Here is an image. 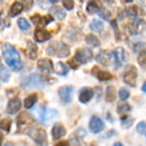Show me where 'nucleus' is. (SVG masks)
Segmentation results:
<instances>
[{
  "label": "nucleus",
  "instance_id": "9",
  "mask_svg": "<svg viewBox=\"0 0 146 146\" xmlns=\"http://www.w3.org/2000/svg\"><path fill=\"white\" fill-rule=\"evenodd\" d=\"M96 60L98 63H100L105 66H108L112 64L113 60L114 61L113 53V52H110L108 50H102L98 53V55L96 58Z\"/></svg>",
  "mask_w": 146,
  "mask_h": 146
},
{
  "label": "nucleus",
  "instance_id": "14",
  "mask_svg": "<svg viewBox=\"0 0 146 146\" xmlns=\"http://www.w3.org/2000/svg\"><path fill=\"white\" fill-rule=\"evenodd\" d=\"M52 137L54 141L60 139L61 137H64L66 134V130L64 126L61 123H55L52 128Z\"/></svg>",
  "mask_w": 146,
  "mask_h": 146
},
{
  "label": "nucleus",
  "instance_id": "32",
  "mask_svg": "<svg viewBox=\"0 0 146 146\" xmlns=\"http://www.w3.org/2000/svg\"><path fill=\"white\" fill-rule=\"evenodd\" d=\"M137 62L142 68L146 69V49L139 52V54L137 56Z\"/></svg>",
  "mask_w": 146,
  "mask_h": 146
},
{
  "label": "nucleus",
  "instance_id": "5",
  "mask_svg": "<svg viewBox=\"0 0 146 146\" xmlns=\"http://www.w3.org/2000/svg\"><path fill=\"white\" fill-rule=\"evenodd\" d=\"M23 132L30 137L39 145H44L46 143V132L43 129L28 126L27 128H24Z\"/></svg>",
  "mask_w": 146,
  "mask_h": 146
},
{
  "label": "nucleus",
  "instance_id": "16",
  "mask_svg": "<svg viewBox=\"0 0 146 146\" xmlns=\"http://www.w3.org/2000/svg\"><path fill=\"white\" fill-rule=\"evenodd\" d=\"M21 107H22L21 100L18 97L12 98L11 100H10V102L7 105L6 113L9 114H15L20 110Z\"/></svg>",
  "mask_w": 146,
  "mask_h": 146
},
{
  "label": "nucleus",
  "instance_id": "7",
  "mask_svg": "<svg viewBox=\"0 0 146 146\" xmlns=\"http://www.w3.org/2000/svg\"><path fill=\"white\" fill-rule=\"evenodd\" d=\"M137 70L135 66L131 65L127 68L125 70L124 77H123V81L129 86L131 87H136L137 84Z\"/></svg>",
  "mask_w": 146,
  "mask_h": 146
},
{
  "label": "nucleus",
  "instance_id": "42",
  "mask_svg": "<svg viewBox=\"0 0 146 146\" xmlns=\"http://www.w3.org/2000/svg\"><path fill=\"white\" fill-rule=\"evenodd\" d=\"M68 64H69L70 67V68H72V69H77V68L78 67V63L75 60V58L69 60Z\"/></svg>",
  "mask_w": 146,
  "mask_h": 146
},
{
  "label": "nucleus",
  "instance_id": "36",
  "mask_svg": "<svg viewBox=\"0 0 146 146\" xmlns=\"http://www.w3.org/2000/svg\"><path fill=\"white\" fill-rule=\"evenodd\" d=\"M98 14H99V16H100L102 18H103L104 20H109L110 17H111V13H110V11H109L108 10H107L106 8H103V7L101 8V10L98 11Z\"/></svg>",
  "mask_w": 146,
  "mask_h": 146
},
{
  "label": "nucleus",
  "instance_id": "27",
  "mask_svg": "<svg viewBox=\"0 0 146 146\" xmlns=\"http://www.w3.org/2000/svg\"><path fill=\"white\" fill-rule=\"evenodd\" d=\"M37 101H38V96L36 94H32V95H30V96H29L28 97L25 98V100H24V107L27 109H30L35 106V104L37 102Z\"/></svg>",
  "mask_w": 146,
  "mask_h": 146
},
{
  "label": "nucleus",
  "instance_id": "19",
  "mask_svg": "<svg viewBox=\"0 0 146 146\" xmlns=\"http://www.w3.org/2000/svg\"><path fill=\"white\" fill-rule=\"evenodd\" d=\"M35 39L37 42L42 43L51 39V34L43 29H36L35 31Z\"/></svg>",
  "mask_w": 146,
  "mask_h": 146
},
{
  "label": "nucleus",
  "instance_id": "34",
  "mask_svg": "<svg viewBox=\"0 0 146 146\" xmlns=\"http://www.w3.org/2000/svg\"><path fill=\"white\" fill-rule=\"evenodd\" d=\"M133 122H134V119H131L129 116H125V117L121 118V124L126 129H128L129 127H131L132 125Z\"/></svg>",
  "mask_w": 146,
  "mask_h": 146
},
{
  "label": "nucleus",
  "instance_id": "25",
  "mask_svg": "<svg viewBox=\"0 0 146 146\" xmlns=\"http://www.w3.org/2000/svg\"><path fill=\"white\" fill-rule=\"evenodd\" d=\"M90 29L93 32L101 33L104 29V24L102 21L97 20V19H94V20H92V22L90 24Z\"/></svg>",
  "mask_w": 146,
  "mask_h": 146
},
{
  "label": "nucleus",
  "instance_id": "31",
  "mask_svg": "<svg viewBox=\"0 0 146 146\" xmlns=\"http://www.w3.org/2000/svg\"><path fill=\"white\" fill-rule=\"evenodd\" d=\"M131 110V107L126 103V102H123V103H119L117 107V113L119 114H125L127 113H129Z\"/></svg>",
  "mask_w": 146,
  "mask_h": 146
},
{
  "label": "nucleus",
  "instance_id": "30",
  "mask_svg": "<svg viewBox=\"0 0 146 146\" xmlns=\"http://www.w3.org/2000/svg\"><path fill=\"white\" fill-rule=\"evenodd\" d=\"M11 78V73L9 70L5 67L3 64H0V80L2 82H8Z\"/></svg>",
  "mask_w": 146,
  "mask_h": 146
},
{
  "label": "nucleus",
  "instance_id": "38",
  "mask_svg": "<svg viewBox=\"0 0 146 146\" xmlns=\"http://www.w3.org/2000/svg\"><path fill=\"white\" fill-rule=\"evenodd\" d=\"M136 130L141 135L146 134V121H141V122H139L137 124V125Z\"/></svg>",
  "mask_w": 146,
  "mask_h": 146
},
{
  "label": "nucleus",
  "instance_id": "29",
  "mask_svg": "<svg viewBox=\"0 0 146 146\" xmlns=\"http://www.w3.org/2000/svg\"><path fill=\"white\" fill-rule=\"evenodd\" d=\"M23 5L19 2H15L11 7V11H10L11 17H14L17 16L18 14H20L23 11Z\"/></svg>",
  "mask_w": 146,
  "mask_h": 146
},
{
  "label": "nucleus",
  "instance_id": "22",
  "mask_svg": "<svg viewBox=\"0 0 146 146\" xmlns=\"http://www.w3.org/2000/svg\"><path fill=\"white\" fill-rule=\"evenodd\" d=\"M37 51H38L37 46L34 42L29 40L28 43H27V49L24 51L26 55L29 58L34 60V59H35L37 58Z\"/></svg>",
  "mask_w": 146,
  "mask_h": 146
},
{
  "label": "nucleus",
  "instance_id": "8",
  "mask_svg": "<svg viewBox=\"0 0 146 146\" xmlns=\"http://www.w3.org/2000/svg\"><path fill=\"white\" fill-rule=\"evenodd\" d=\"M104 127H105L104 122L101 118L97 116H92L90 118L89 122V129L92 133L94 134L100 133L101 131H103Z\"/></svg>",
  "mask_w": 146,
  "mask_h": 146
},
{
  "label": "nucleus",
  "instance_id": "33",
  "mask_svg": "<svg viewBox=\"0 0 146 146\" xmlns=\"http://www.w3.org/2000/svg\"><path fill=\"white\" fill-rule=\"evenodd\" d=\"M12 124V120L10 118H5L1 122H0V129L5 131L6 132H10L11 126Z\"/></svg>",
  "mask_w": 146,
  "mask_h": 146
},
{
  "label": "nucleus",
  "instance_id": "37",
  "mask_svg": "<svg viewBox=\"0 0 146 146\" xmlns=\"http://www.w3.org/2000/svg\"><path fill=\"white\" fill-rule=\"evenodd\" d=\"M125 12L126 16H128V17H136L137 15V7L136 5L127 7L125 10Z\"/></svg>",
  "mask_w": 146,
  "mask_h": 146
},
{
  "label": "nucleus",
  "instance_id": "46",
  "mask_svg": "<svg viewBox=\"0 0 146 146\" xmlns=\"http://www.w3.org/2000/svg\"><path fill=\"white\" fill-rule=\"evenodd\" d=\"M3 140H4V135L0 132V146L2 145V143H3Z\"/></svg>",
  "mask_w": 146,
  "mask_h": 146
},
{
  "label": "nucleus",
  "instance_id": "39",
  "mask_svg": "<svg viewBox=\"0 0 146 146\" xmlns=\"http://www.w3.org/2000/svg\"><path fill=\"white\" fill-rule=\"evenodd\" d=\"M119 96L122 101H125L129 98L130 96V92L128 91V90L122 88L119 90Z\"/></svg>",
  "mask_w": 146,
  "mask_h": 146
},
{
  "label": "nucleus",
  "instance_id": "10",
  "mask_svg": "<svg viewBox=\"0 0 146 146\" xmlns=\"http://www.w3.org/2000/svg\"><path fill=\"white\" fill-rule=\"evenodd\" d=\"M74 91V88L70 85L63 86L58 90V96L62 102L64 103H70L72 101V94Z\"/></svg>",
  "mask_w": 146,
  "mask_h": 146
},
{
  "label": "nucleus",
  "instance_id": "47",
  "mask_svg": "<svg viewBox=\"0 0 146 146\" xmlns=\"http://www.w3.org/2000/svg\"><path fill=\"white\" fill-rule=\"evenodd\" d=\"M113 146H124L120 142H117V143H115Z\"/></svg>",
  "mask_w": 146,
  "mask_h": 146
},
{
  "label": "nucleus",
  "instance_id": "11",
  "mask_svg": "<svg viewBox=\"0 0 146 146\" xmlns=\"http://www.w3.org/2000/svg\"><path fill=\"white\" fill-rule=\"evenodd\" d=\"M130 32L132 35H139L146 30V23L143 19H137L131 22L129 25Z\"/></svg>",
  "mask_w": 146,
  "mask_h": 146
},
{
  "label": "nucleus",
  "instance_id": "51",
  "mask_svg": "<svg viewBox=\"0 0 146 146\" xmlns=\"http://www.w3.org/2000/svg\"><path fill=\"white\" fill-rule=\"evenodd\" d=\"M105 1H107V2H110L111 0H105Z\"/></svg>",
  "mask_w": 146,
  "mask_h": 146
},
{
  "label": "nucleus",
  "instance_id": "4",
  "mask_svg": "<svg viewBox=\"0 0 146 146\" xmlns=\"http://www.w3.org/2000/svg\"><path fill=\"white\" fill-rule=\"evenodd\" d=\"M45 80L38 73H33L23 80V86L27 90L43 89L45 87Z\"/></svg>",
  "mask_w": 146,
  "mask_h": 146
},
{
  "label": "nucleus",
  "instance_id": "2",
  "mask_svg": "<svg viewBox=\"0 0 146 146\" xmlns=\"http://www.w3.org/2000/svg\"><path fill=\"white\" fill-rule=\"evenodd\" d=\"M46 53L50 56H54L58 58H66L70 56V51L67 45L60 41H52L49 44Z\"/></svg>",
  "mask_w": 146,
  "mask_h": 146
},
{
  "label": "nucleus",
  "instance_id": "12",
  "mask_svg": "<svg viewBox=\"0 0 146 146\" xmlns=\"http://www.w3.org/2000/svg\"><path fill=\"white\" fill-rule=\"evenodd\" d=\"M30 20L36 26L45 27L47 24H49L51 22L53 21V17H52V15H47V16H45V17H41L39 14H35V15H34L33 17H30Z\"/></svg>",
  "mask_w": 146,
  "mask_h": 146
},
{
  "label": "nucleus",
  "instance_id": "15",
  "mask_svg": "<svg viewBox=\"0 0 146 146\" xmlns=\"http://www.w3.org/2000/svg\"><path fill=\"white\" fill-rule=\"evenodd\" d=\"M94 96V90L89 87H84L80 90L78 99L81 103L86 104L88 103Z\"/></svg>",
  "mask_w": 146,
  "mask_h": 146
},
{
  "label": "nucleus",
  "instance_id": "3",
  "mask_svg": "<svg viewBox=\"0 0 146 146\" xmlns=\"http://www.w3.org/2000/svg\"><path fill=\"white\" fill-rule=\"evenodd\" d=\"M35 118L42 124L48 125L51 123L52 119H54L56 117H58L57 111L47 108L46 106H40L34 111Z\"/></svg>",
  "mask_w": 146,
  "mask_h": 146
},
{
  "label": "nucleus",
  "instance_id": "43",
  "mask_svg": "<svg viewBox=\"0 0 146 146\" xmlns=\"http://www.w3.org/2000/svg\"><path fill=\"white\" fill-rule=\"evenodd\" d=\"M23 5H24L26 10L27 11L30 10V8L33 5V0H23Z\"/></svg>",
  "mask_w": 146,
  "mask_h": 146
},
{
  "label": "nucleus",
  "instance_id": "18",
  "mask_svg": "<svg viewBox=\"0 0 146 146\" xmlns=\"http://www.w3.org/2000/svg\"><path fill=\"white\" fill-rule=\"evenodd\" d=\"M38 68L46 73H52L53 71V64L49 58H41L38 61Z\"/></svg>",
  "mask_w": 146,
  "mask_h": 146
},
{
  "label": "nucleus",
  "instance_id": "40",
  "mask_svg": "<svg viewBox=\"0 0 146 146\" xmlns=\"http://www.w3.org/2000/svg\"><path fill=\"white\" fill-rule=\"evenodd\" d=\"M110 25L113 28V31H114V35L116 37V40H119L120 39V35H119V28H118V23L115 20H113L110 22Z\"/></svg>",
  "mask_w": 146,
  "mask_h": 146
},
{
  "label": "nucleus",
  "instance_id": "21",
  "mask_svg": "<svg viewBox=\"0 0 146 146\" xmlns=\"http://www.w3.org/2000/svg\"><path fill=\"white\" fill-rule=\"evenodd\" d=\"M102 7V5L100 0H90L86 6V11L89 14L93 15L95 13H97Z\"/></svg>",
  "mask_w": 146,
  "mask_h": 146
},
{
  "label": "nucleus",
  "instance_id": "17",
  "mask_svg": "<svg viewBox=\"0 0 146 146\" xmlns=\"http://www.w3.org/2000/svg\"><path fill=\"white\" fill-rule=\"evenodd\" d=\"M113 58H114V63L117 67H120L123 64V62L125 60V52L123 47L119 46L113 51Z\"/></svg>",
  "mask_w": 146,
  "mask_h": 146
},
{
  "label": "nucleus",
  "instance_id": "24",
  "mask_svg": "<svg viewBox=\"0 0 146 146\" xmlns=\"http://www.w3.org/2000/svg\"><path fill=\"white\" fill-rule=\"evenodd\" d=\"M49 12L52 16H54L58 20H64L65 18V17H66L65 11L62 8H60L59 6H52V7H51L50 10H49Z\"/></svg>",
  "mask_w": 146,
  "mask_h": 146
},
{
  "label": "nucleus",
  "instance_id": "50",
  "mask_svg": "<svg viewBox=\"0 0 146 146\" xmlns=\"http://www.w3.org/2000/svg\"><path fill=\"white\" fill-rule=\"evenodd\" d=\"M58 1V0H49V2H51V3H52V4L57 3Z\"/></svg>",
  "mask_w": 146,
  "mask_h": 146
},
{
  "label": "nucleus",
  "instance_id": "49",
  "mask_svg": "<svg viewBox=\"0 0 146 146\" xmlns=\"http://www.w3.org/2000/svg\"><path fill=\"white\" fill-rule=\"evenodd\" d=\"M123 1L125 2V3H131L133 0H123Z\"/></svg>",
  "mask_w": 146,
  "mask_h": 146
},
{
  "label": "nucleus",
  "instance_id": "13",
  "mask_svg": "<svg viewBox=\"0 0 146 146\" xmlns=\"http://www.w3.org/2000/svg\"><path fill=\"white\" fill-rule=\"evenodd\" d=\"M91 74L94 75L99 81L101 82H104V81H109L111 79H113V76L112 74H110L108 71H104L102 70L99 67L97 66H94L92 70H91Z\"/></svg>",
  "mask_w": 146,
  "mask_h": 146
},
{
  "label": "nucleus",
  "instance_id": "48",
  "mask_svg": "<svg viewBox=\"0 0 146 146\" xmlns=\"http://www.w3.org/2000/svg\"><path fill=\"white\" fill-rule=\"evenodd\" d=\"M5 146H14V143H11V142H8V143H5Z\"/></svg>",
  "mask_w": 146,
  "mask_h": 146
},
{
  "label": "nucleus",
  "instance_id": "45",
  "mask_svg": "<svg viewBox=\"0 0 146 146\" xmlns=\"http://www.w3.org/2000/svg\"><path fill=\"white\" fill-rule=\"evenodd\" d=\"M142 91L144 92V93H146V81L143 83V84L142 86Z\"/></svg>",
  "mask_w": 146,
  "mask_h": 146
},
{
  "label": "nucleus",
  "instance_id": "23",
  "mask_svg": "<svg viewBox=\"0 0 146 146\" xmlns=\"http://www.w3.org/2000/svg\"><path fill=\"white\" fill-rule=\"evenodd\" d=\"M117 97V91L114 86H108L106 89L105 94V100L107 102H113Z\"/></svg>",
  "mask_w": 146,
  "mask_h": 146
},
{
  "label": "nucleus",
  "instance_id": "41",
  "mask_svg": "<svg viewBox=\"0 0 146 146\" xmlns=\"http://www.w3.org/2000/svg\"><path fill=\"white\" fill-rule=\"evenodd\" d=\"M62 4H63V6L68 11H72L73 8H74V5H75L73 0H63Z\"/></svg>",
  "mask_w": 146,
  "mask_h": 146
},
{
  "label": "nucleus",
  "instance_id": "35",
  "mask_svg": "<svg viewBox=\"0 0 146 146\" xmlns=\"http://www.w3.org/2000/svg\"><path fill=\"white\" fill-rule=\"evenodd\" d=\"M18 26L22 30H28L30 29V24L29 23V22L25 19V18H20L18 19Z\"/></svg>",
  "mask_w": 146,
  "mask_h": 146
},
{
  "label": "nucleus",
  "instance_id": "1",
  "mask_svg": "<svg viewBox=\"0 0 146 146\" xmlns=\"http://www.w3.org/2000/svg\"><path fill=\"white\" fill-rule=\"evenodd\" d=\"M3 56L5 63L14 70L19 71L23 65L17 50L10 44H5L3 46Z\"/></svg>",
  "mask_w": 146,
  "mask_h": 146
},
{
  "label": "nucleus",
  "instance_id": "44",
  "mask_svg": "<svg viewBox=\"0 0 146 146\" xmlns=\"http://www.w3.org/2000/svg\"><path fill=\"white\" fill-rule=\"evenodd\" d=\"M54 146H70V143L66 140H63V141H59Z\"/></svg>",
  "mask_w": 146,
  "mask_h": 146
},
{
  "label": "nucleus",
  "instance_id": "28",
  "mask_svg": "<svg viewBox=\"0 0 146 146\" xmlns=\"http://www.w3.org/2000/svg\"><path fill=\"white\" fill-rule=\"evenodd\" d=\"M55 72H56V74H58L59 76H66L69 72V69L67 68V66L64 63L58 62L56 64Z\"/></svg>",
  "mask_w": 146,
  "mask_h": 146
},
{
  "label": "nucleus",
  "instance_id": "26",
  "mask_svg": "<svg viewBox=\"0 0 146 146\" xmlns=\"http://www.w3.org/2000/svg\"><path fill=\"white\" fill-rule=\"evenodd\" d=\"M85 41L87 44L92 47H97L101 45V41L97 36H96L93 34H90L85 37Z\"/></svg>",
  "mask_w": 146,
  "mask_h": 146
},
{
  "label": "nucleus",
  "instance_id": "6",
  "mask_svg": "<svg viewBox=\"0 0 146 146\" xmlns=\"http://www.w3.org/2000/svg\"><path fill=\"white\" fill-rule=\"evenodd\" d=\"M92 57H93L92 51L90 48L84 47V48H79L76 51L74 58L79 64H85L92 59Z\"/></svg>",
  "mask_w": 146,
  "mask_h": 146
},
{
  "label": "nucleus",
  "instance_id": "20",
  "mask_svg": "<svg viewBox=\"0 0 146 146\" xmlns=\"http://www.w3.org/2000/svg\"><path fill=\"white\" fill-rule=\"evenodd\" d=\"M33 120H34L33 118L29 113L23 112L17 117V126L19 129H22L23 126L24 125L28 126L30 124H32Z\"/></svg>",
  "mask_w": 146,
  "mask_h": 146
}]
</instances>
